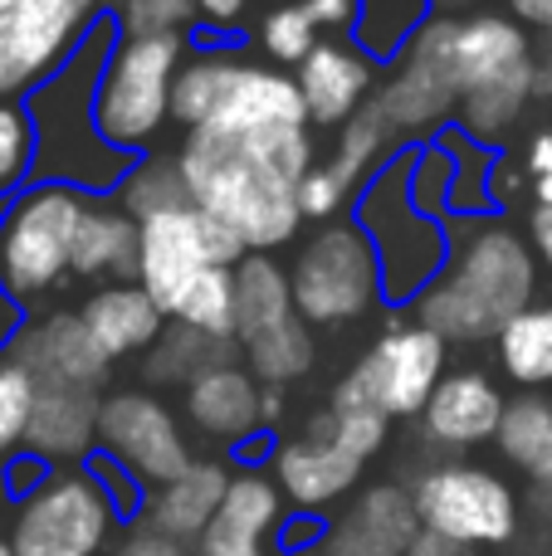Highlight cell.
<instances>
[{"instance_id":"obj_29","label":"cell","mask_w":552,"mask_h":556,"mask_svg":"<svg viewBox=\"0 0 552 556\" xmlns=\"http://www.w3.org/2000/svg\"><path fill=\"white\" fill-rule=\"evenodd\" d=\"M244 64H250V59H240L235 49H225V45H211V49L186 54L181 74H176V88H172V123L201 127L205 117L225 103V93H230L235 78L244 74Z\"/></svg>"},{"instance_id":"obj_9","label":"cell","mask_w":552,"mask_h":556,"mask_svg":"<svg viewBox=\"0 0 552 556\" xmlns=\"http://www.w3.org/2000/svg\"><path fill=\"white\" fill-rule=\"evenodd\" d=\"M113 0H25L0 15V103L39 93L84 49Z\"/></svg>"},{"instance_id":"obj_42","label":"cell","mask_w":552,"mask_h":556,"mask_svg":"<svg viewBox=\"0 0 552 556\" xmlns=\"http://www.w3.org/2000/svg\"><path fill=\"white\" fill-rule=\"evenodd\" d=\"M524 176H528V191H534V201L538 205H552V127H538V132L528 137Z\"/></svg>"},{"instance_id":"obj_18","label":"cell","mask_w":552,"mask_h":556,"mask_svg":"<svg viewBox=\"0 0 552 556\" xmlns=\"http://www.w3.org/2000/svg\"><path fill=\"white\" fill-rule=\"evenodd\" d=\"M284 528V493L269 469H235L225 503L205 538L196 542L201 556H269L264 542Z\"/></svg>"},{"instance_id":"obj_24","label":"cell","mask_w":552,"mask_h":556,"mask_svg":"<svg viewBox=\"0 0 552 556\" xmlns=\"http://www.w3.org/2000/svg\"><path fill=\"white\" fill-rule=\"evenodd\" d=\"M137 260H142V225L113 195L108 201L93 195L74 240V278H84V283H123V278H137Z\"/></svg>"},{"instance_id":"obj_37","label":"cell","mask_w":552,"mask_h":556,"mask_svg":"<svg viewBox=\"0 0 552 556\" xmlns=\"http://www.w3.org/2000/svg\"><path fill=\"white\" fill-rule=\"evenodd\" d=\"M313 45H318V25L309 20L303 0H279V5L264 10L260 49L274 59V64H293V68H299L303 59L313 54Z\"/></svg>"},{"instance_id":"obj_5","label":"cell","mask_w":552,"mask_h":556,"mask_svg":"<svg viewBox=\"0 0 552 556\" xmlns=\"http://www.w3.org/2000/svg\"><path fill=\"white\" fill-rule=\"evenodd\" d=\"M186 35H152V39H123L108 49V64L98 74L93 117L98 132L117 152H152L172 117V88L186 64Z\"/></svg>"},{"instance_id":"obj_31","label":"cell","mask_w":552,"mask_h":556,"mask_svg":"<svg viewBox=\"0 0 552 556\" xmlns=\"http://www.w3.org/2000/svg\"><path fill=\"white\" fill-rule=\"evenodd\" d=\"M113 201L142 225V220H152V215L176 211V205H191V186H186V172H181L176 156L147 152V156H137L133 172L123 176V186L113 191Z\"/></svg>"},{"instance_id":"obj_4","label":"cell","mask_w":552,"mask_h":556,"mask_svg":"<svg viewBox=\"0 0 552 556\" xmlns=\"http://www.w3.org/2000/svg\"><path fill=\"white\" fill-rule=\"evenodd\" d=\"M411 166L416 152L391 156V166H381L372 176V186L357 201V225L372 235L381 260V288L387 298L416 303L421 288H430L450 260V230L430 211H421L411 195Z\"/></svg>"},{"instance_id":"obj_48","label":"cell","mask_w":552,"mask_h":556,"mask_svg":"<svg viewBox=\"0 0 552 556\" xmlns=\"http://www.w3.org/2000/svg\"><path fill=\"white\" fill-rule=\"evenodd\" d=\"M509 15L518 25H534V29H548L552 35V0H509Z\"/></svg>"},{"instance_id":"obj_30","label":"cell","mask_w":552,"mask_h":556,"mask_svg":"<svg viewBox=\"0 0 552 556\" xmlns=\"http://www.w3.org/2000/svg\"><path fill=\"white\" fill-rule=\"evenodd\" d=\"M499 371L524 391H552V303H528L494 337Z\"/></svg>"},{"instance_id":"obj_20","label":"cell","mask_w":552,"mask_h":556,"mask_svg":"<svg viewBox=\"0 0 552 556\" xmlns=\"http://www.w3.org/2000/svg\"><path fill=\"white\" fill-rule=\"evenodd\" d=\"M98 410L103 395L88 386L39 381L25 454H35L39 464H88L98 454Z\"/></svg>"},{"instance_id":"obj_32","label":"cell","mask_w":552,"mask_h":556,"mask_svg":"<svg viewBox=\"0 0 552 556\" xmlns=\"http://www.w3.org/2000/svg\"><path fill=\"white\" fill-rule=\"evenodd\" d=\"M240 356L264 386H289L313 371L318 346H313V327L303 317H289L284 327H274V332L254 337L250 346H240Z\"/></svg>"},{"instance_id":"obj_54","label":"cell","mask_w":552,"mask_h":556,"mask_svg":"<svg viewBox=\"0 0 552 556\" xmlns=\"http://www.w3.org/2000/svg\"><path fill=\"white\" fill-rule=\"evenodd\" d=\"M15 5H25V0H0V15H5V10H15Z\"/></svg>"},{"instance_id":"obj_11","label":"cell","mask_w":552,"mask_h":556,"mask_svg":"<svg viewBox=\"0 0 552 556\" xmlns=\"http://www.w3.org/2000/svg\"><path fill=\"white\" fill-rule=\"evenodd\" d=\"M455 15H430L426 25L411 35V45L401 49L397 74L377 88L372 103L381 108V117L391 123V132L421 137L436 132L450 113H460V74H455Z\"/></svg>"},{"instance_id":"obj_53","label":"cell","mask_w":552,"mask_h":556,"mask_svg":"<svg viewBox=\"0 0 552 556\" xmlns=\"http://www.w3.org/2000/svg\"><path fill=\"white\" fill-rule=\"evenodd\" d=\"M430 5H475V0H430Z\"/></svg>"},{"instance_id":"obj_39","label":"cell","mask_w":552,"mask_h":556,"mask_svg":"<svg viewBox=\"0 0 552 556\" xmlns=\"http://www.w3.org/2000/svg\"><path fill=\"white\" fill-rule=\"evenodd\" d=\"M323 425H328V434L342 444L348 454H357L362 464L377 459L381 450H387V415L381 410H323Z\"/></svg>"},{"instance_id":"obj_10","label":"cell","mask_w":552,"mask_h":556,"mask_svg":"<svg viewBox=\"0 0 552 556\" xmlns=\"http://www.w3.org/2000/svg\"><path fill=\"white\" fill-rule=\"evenodd\" d=\"M411 493L430 532H446L485 552L514 547L518 522H524L518 489L485 464H430L411 479Z\"/></svg>"},{"instance_id":"obj_16","label":"cell","mask_w":552,"mask_h":556,"mask_svg":"<svg viewBox=\"0 0 552 556\" xmlns=\"http://www.w3.org/2000/svg\"><path fill=\"white\" fill-rule=\"evenodd\" d=\"M5 352H15L39 381L88 386V391H103L108 371H113V356H108L103 346H98V337L88 332L84 313H68V307L64 313L29 317Z\"/></svg>"},{"instance_id":"obj_56","label":"cell","mask_w":552,"mask_h":556,"mask_svg":"<svg viewBox=\"0 0 552 556\" xmlns=\"http://www.w3.org/2000/svg\"><path fill=\"white\" fill-rule=\"evenodd\" d=\"M367 556H406V552H367Z\"/></svg>"},{"instance_id":"obj_33","label":"cell","mask_w":552,"mask_h":556,"mask_svg":"<svg viewBox=\"0 0 552 556\" xmlns=\"http://www.w3.org/2000/svg\"><path fill=\"white\" fill-rule=\"evenodd\" d=\"M397 147V132L381 117L377 103H367L362 113H352L348 123L338 127V147H333V166L348 176V186H367V176H377L387 166V152Z\"/></svg>"},{"instance_id":"obj_45","label":"cell","mask_w":552,"mask_h":556,"mask_svg":"<svg viewBox=\"0 0 552 556\" xmlns=\"http://www.w3.org/2000/svg\"><path fill=\"white\" fill-rule=\"evenodd\" d=\"M406 556H489V552H485V547H469V542L446 538V532L421 528V538L406 547Z\"/></svg>"},{"instance_id":"obj_44","label":"cell","mask_w":552,"mask_h":556,"mask_svg":"<svg viewBox=\"0 0 552 556\" xmlns=\"http://www.w3.org/2000/svg\"><path fill=\"white\" fill-rule=\"evenodd\" d=\"M309 20L318 29H348L357 25V0H303Z\"/></svg>"},{"instance_id":"obj_41","label":"cell","mask_w":552,"mask_h":556,"mask_svg":"<svg viewBox=\"0 0 552 556\" xmlns=\"http://www.w3.org/2000/svg\"><path fill=\"white\" fill-rule=\"evenodd\" d=\"M509 556H552V483H528L524 522Z\"/></svg>"},{"instance_id":"obj_28","label":"cell","mask_w":552,"mask_h":556,"mask_svg":"<svg viewBox=\"0 0 552 556\" xmlns=\"http://www.w3.org/2000/svg\"><path fill=\"white\" fill-rule=\"evenodd\" d=\"M494 444L528 483H552V391L514 395Z\"/></svg>"},{"instance_id":"obj_40","label":"cell","mask_w":552,"mask_h":556,"mask_svg":"<svg viewBox=\"0 0 552 556\" xmlns=\"http://www.w3.org/2000/svg\"><path fill=\"white\" fill-rule=\"evenodd\" d=\"M348 201H352V186H348V176H342L333 162H323V166L313 162L309 176L299 181V211H303V220H333V215H338Z\"/></svg>"},{"instance_id":"obj_52","label":"cell","mask_w":552,"mask_h":556,"mask_svg":"<svg viewBox=\"0 0 552 556\" xmlns=\"http://www.w3.org/2000/svg\"><path fill=\"white\" fill-rule=\"evenodd\" d=\"M293 556H333L328 547H323V542H318V547H309V552H293Z\"/></svg>"},{"instance_id":"obj_15","label":"cell","mask_w":552,"mask_h":556,"mask_svg":"<svg viewBox=\"0 0 552 556\" xmlns=\"http://www.w3.org/2000/svg\"><path fill=\"white\" fill-rule=\"evenodd\" d=\"M504 410H509V395L494 386V376L475 371V366L446 371L436 395L421 410V444H430V450H479V444H494Z\"/></svg>"},{"instance_id":"obj_8","label":"cell","mask_w":552,"mask_h":556,"mask_svg":"<svg viewBox=\"0 0 552 556\" xmlns=\"http://www.w3.org/2000/svg\"><path fill=\"white\" fill-rule=\"evenodd\" d=\"M117 503L93 469L49 473L35 493H25L10 522L15 556H108L117 528Z\"/></svg>"},{"instance_id":"obj_7","label":"cell","mask_w":552,"mask_h":556,"mask_svg":"<svg viewBox=\"0 0 552 556\" xmlns=\"http://www.w3.org/2000/svg\"><path fill=\"white\" fill-rule=\"evenodd\" d=\"M293 303L309 327H342L381 303V260L362 225H323L289 269Z\"/></svg>"},{"instance_id":"obj_47","label":"cell","mask_w":552,"mask_h":556,"mask_svg":"<svg viewBox=\"0 0 552 556\" xmlns=\"http://www.w3.org/2000/svg\"><path fill=\"white\" fill-rule=\"evenodd\" d=\"M244 5H250V0H196V15H201L205 25L225 29V25H235V20L244 15Z\"/></svg>"},{"instance_id":"obj_19","label":"cell","mask_w":552,"mask_h":556,"mask_svg":"<svg viewBox=\"0 0 552 556\" xmlns=\"http://www.w3.org/2000/svg\"><path fill=\"white\" fill-rule=\"evenodd\" d=\"M293 78H299L313 127H342L352 113L372 103V84H377L372 54L357 45H342V39H318Z\"/></svg>"},{"instance_id":"obj_14","label":"cell","mask_w":552,"mask_h":556,"mask_svg":"<svg viewBox=\"0 0 552 556\" xmlns=\"http://www.w3.org/2000/svg\"><path fill=\"white\" fill-rule=\"evenodd\" d=\"M362 469H367V464L333 440L323 415L309 420L303 434L274 444V454H269V473H274V483H279L284 503H293V508H303V513H323V508H333V503H342L362 483Z\"/></svg>"},{"instance_id":"obj_13","label":"cell","mask_w":552,"mask_h":556,"mask_svg":"<svg viewBox=\"0 0 552 556\" xmlns=\"http://www.w3.org/2000/svg\"><path fill=\"white\" fill-rule=\"evenodd\" d=\"M98 454L123 464L142 489L172 483L196 464L176 410L152 391H113L98 410Z\"/></svg>"},{"instance_id":"obj_38","label":"cell","mask_w":552,"mask_h":556,"mask_svg":"<svg viewBox=\"0 0 552 556\" xmlns=\"http://www.w3.org/2000/svg\"><path fill=\"white\" fill-rule=\"evenodd\" d=\"M196 0H117L113 25L123 39H152V35H186L196 25Z\"/></svg>"},{"instance_id":"obj_43","label":"cell","mask_w":552,"mask_h":556,"mask_svg":"<svg viewBox=\"0 0 552 556\" xmlns=\"http://www.w3.org/2000/svg\"><path fill=\"white\" fill-rule=\"evenodd\" d=\"M108 556H201V552H196L191 542L162 538V532H152V528H133Z\"/></svg>"},{"instance_id":"obj_50","label":"cell","mask_w":552,"mask_h":556,"mask_svg":"<svg viewBox=\"0 0 552 556\" xmlns=\"http://www.w3.org/2000/svg\"><path fill=\"white\" fill-rule=\"evenodd\" d=\"M538 98H552V54L548 64H538Z\"/></svg>"},{"instance_id":"obj_51","label":"cell","mask_w":552,"mask_h":556,"mask_svg":"<svg viewBox=\"0 0 552 556\" xmlns=\"http://www.w3.org/2000/svg\"><path fill=\"white\" fill-rule=\"evenodd\" d=\"M10 498H15V493H10V479H5V473H0V508H5Z\"/></svg>"},{"instance_id":"obj_21","label":"cell","mask_w":552,"mask_h":556,"mask_svg":"<svg viewBox=\"0 0 552 556\" xmlns=\"http://www.w3.org/2000/svg\"><path fill=\"white\" fill-rule=\"evenodd\" d=\"M260 395L264 381L240 362H225L215 371H205L201 381H191L181 391V410L186 420L196 425L201 434L221 444H250L254 434L264 430V415H260Z\"/></svg>"},{"instance_id":"obj_34","label":"cell","mask_w":552,"mask_h":556,"mask_svg":"<svg viewBox=\"0 0 552 556\" xmlns=\"http://www.w3.org/2000/svg\"><path fill=\"white\" fill-rule=\"evenodd\" d=\"M426 20L430 0H357V45L372 59H401Z\"/></svg>"},{"instance_id":"obj_22","label":"cell","mask_w":552,"mask_h":556,"mask_svg":"<svg viewBox=\"0 0 552 556\" xmlns=\"http://www.w3.org/2000/svg\"><path fill=\"white\" fill-rule=\"evenodd\" d=\"M235 469L221 459H196L186 473H176L172 483H156L142 498V528L162 532V538L176 542H201L205 528L215 522L225 503V489H230Z\"/></svg>"},{"instance_id":"obj_49","label":"cell","mask_w":552,"mask_h":556,"mask_svg":"<svg viewBox=\"0 0 552 556\" xmlns=\"http://www.w3.org/2000/svg\"><path fill=\"white\" fill-rule=\"evenodd\" d=\"M260 415H264V425H279V415H284V386H264Z\"/></svg>"},{"instance_id":"obj_26","label":"cell","mask_w":552,"mask_h":556,"mask_svg":"<svg viewBox=\"0 0 552 556\" xmlns=\"http://www.w3.org/2000/svg\"><path fill=\"white\" fill-rule=\"evenodd\" d=\"M289 317H299L289 269H279L269 254H244L235 264V342L250 346L254 337L284 327Z\"/></svg>"},{"instance_id":"obj_55","label":"cell","mask_w":552,"mask_h":556,"mask_svg":"<svg viewBox=\"0 0 552 556\" xmlns=\"http://www.w3.org/2000/svg\"><path fill=\"white\" fill-rule=\"evenodd\" d=\"M0 556H15V547H10V538H0Z\"/></svg>"},{"instance_id":"obj_6","label":"cell","mask_w":552,"mask_h":556,"mask_svg":"<svg viewBox=\"0 0 552 556\" xmlns=\"http://www.w3.org/2000/svg\"><path fill=\"white\" fill-rule=\"evenodd\" d=\"M450 362V342L426 323H391L362 362L333 386L328 410H381L387 420H421Z\"/></svg>"},{"instance_id":"obj_23","label":"cell","mask_w":552,"mask_h":556,"mask_svg":"<svg viewBox=\"0 0 552 556\" xmlns=\"http://www.w3.org/2000/svg\"><path fill=\"white\" fill-rule=\"evenodd\" d=\"M78 313H84L88 332L98 337V346H103L113 362L117 356H142L147 346L166 332V323H172V317L162 313V303H156L137 278H123V283H98L93 293L84 298Z\"/></svg>"},{"instance_id":"obj_2","label":"cell","mask_w":552,"mask_h":556,"mask_svg":"<svg viewBox=\"0 0 552 556\" xmlns=\"http://www.w3.org/2000/svg\"><path fill=\"white\" fill-rule=\"evenodd\" d=\"M528 303H538L534 244L504 220H465L440 278L416 293V323L446 342H494Z\"/></svg>"},{"instance_id":"obj_27","label":"cell","mask_w":552,"mask_h":556,"mask_svg":"<svg viewBox=\"0 0 552 556\" xmlns=\"http://www.w3.org/2000/svg\"><path fill=\"white\" fill-rule=\"evenodd\" d=\"M538 98V64H524L514 74H499L489 84H475L460 93V132L479 147H494L524 123L528 103Z\"/></svg>"},{"instance_id":"obj_36","label":"cell","mask_w":552,"mask_h":556,"mask_svg":"<svg viewBox=\"0 0 552 556\" xmlns=\"http://www.w3.org/2000/svg\"><path fill=\"white\" fill-rule=\"evenodd\" d=\"M39 132L25 103H0V201L25 191L29 172H35Z\"/></svg>"},{"instance_id":"obj_3","label":"cell","mask_w":552,"mask_h":556,"mask_svg":"<svg viewBox=\"0 0 552 556\" xmlns=\"http://www.w3.org/2000/svg\"><path fill=\"white\" fill-rule=\"evenodd\" d=\"M93 195L68 181L25 186L0 215V288L20 307H39L74 278V240Z\"/></svg>"},{"instance_id":"obj_46","label":"cell","mask_w":552,"mask_h":556,"mask_svg":"<svg viewBox=\"0 0 552 556\" xmlns=\"http://www.w3.org/2000/svg\"><path fill=\"white\" fill-rule=\"evenodd\" d=\"M528 240H534V254L552 269V205H534L528 211Z\"/></svg>"},{"instance_id":"obj_17","label":"cell","mask_w":552,"mask_h":556,"mask_svg":"<svg viewBox=\"0 0 552 556\" xmlns=\"http://www.w3.org/2000/svg\"><path fill=\"white\" fill-rule=\"evenodd\" d=\"M421 508L411 483H372L348 503V513L328 522L323 547L333 556H367V552H406L421 538Z\"/></svg>"},{"instance_id":"obj_35","label":"cell","mask_w":552,"mask_h":556,"mask_svg":"<svg viewBox=\"0 0 552 556\" xmlns=\"http://www.w3.org/2000/svg\"><path fill=\"white\" fill-rule=\"evenodd\" d=\"M35 395H39V376L15 352H0V464L25 450Z\"/></svg>"},{"instance_id":"obj_12","label":"cell","mask_w":552,"mask_h":556,"mask_svg":"<svg viewBox=\"0 0 552 556\" xmlns=\"http://www.w3.org/2000/svg\"><path fill=\"white\" fill-rule=\"evenodd\" d=\"M244 244L230 225H221L201 205H176L166 215L142 220V260H137V283L162 303V313H172V303L181 298V288L205 269H235L244 260Z\"/></svg>"},{"instance_id":"obj_25","label":"cell","mask_w":552,"mask_h":556,"mask_svg":"<svg viewBox=\"0 0 552 556\" xmlns=\"http://www.w3.org/2000/svg\"><path fill=\"white\" fill-rule=\"evenodd\" d=\"M235 356H240V342H235V337H215V332H201V327L166 323V332L142 352V381L162 386V391L166 386L186 391L191 381H201L205 371L235 362Z\"/></svg>"},{"instance_id":"obj_1","label":"cell","mask_w":552,"mask_h":556,"mask_svg":"<svg viewBox=\"0 0 552 556\" xmlns=\"http://www.w3.org/2000/svg\"><path fill=\"white\" fill-rule=\"evenodd\" d=\"M313 117L299 78L244 64L225 103L186 127L176 162L191 201L240 235L250 254H274L299 235V181L313 166Z\"/></svg>"}]
</instances>
